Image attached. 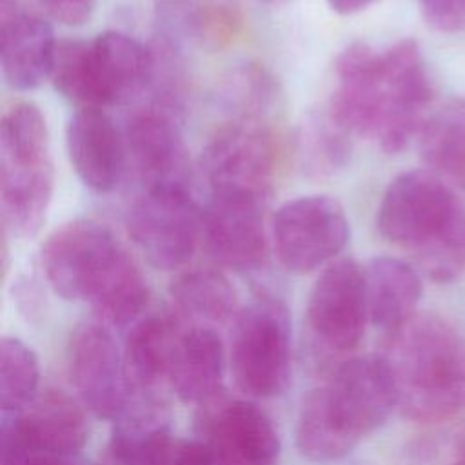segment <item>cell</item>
I'll return each instance as SVG.
<instances>
[{"mask_svg": "<svg viewBox=\"0 0 465 465\" xmlns=\"http://www.w3.org/2000/svg\"><path fill=\"white\" fill-rule=\"evenodd\" d=\"M40 263L58 296L87 302L98 316L131 311L147 289L131 252L107 225L94 220L56 227L42 245Z\"/></svg>", "mask_w": 465, "mask_h": 465, "instance_id": "1", "label": "cell"}, {"mask_svg": "<svg viewBox=\"0 0 465 465\" xmlns=\"http://www.w3.org/2000/svg\"><path fill=\"white\" fill-rule=\"evenodd\" d=\"M381 356L405 418L434 423L465 411V336L449 320L416 312L387 332Z\"/></svg>", "mask_w": 465, "mask_h": 465, "instance_id": "2", "label": "cell"}, {"mask_svg": "<svg viewBox=\"0 0 465 465\" xmlns=\"http://www.w3.org/2000/svg\"><path fill=\"white\" fill-rule=\"evenodd\" d=\"M378 229L412 251L432 282H450L465 265V211L432 171H407L389 183L378 207Z\"/></svg>", "mask_w": 465, "mask_h": 465, "instance_id": "3", "label": "cell"}, {"mask_svg": "<svg viewBox=\"0 0 465 465\" xmlns=\"http://www.w3.org/2000/svg\"><path fill=\"white\" fill-rule=\"evenodd\" d=\"M153 71L151 47L125 33L105 31L93 40L58 42L51 82L78 109H104L143 93Z\"/></svg>", "mask_w": 465, "mask_h": 465, "instance_id": "4", "label": "cell"}, {"mask_svg": "<svg viewBox=\"0 0 465 465\" xmlns=\"http://www.w3.org/2000/svg\"><path fill=\"white\" fill-rule=\"evenodd\" d=\"M54 189L49 129L40 107L16 102L0 122V209L4 232L35 236Z\"/></svg>", "mask_w": 465, "mask_h": 465, "instance_id": "5", "label": "cell"}, {"mask_svg": "<svg viewBox=\"0 0 465 465\" xmlns=\"http://www.w3.org/2000/svg\"><path fill=\"white\" fill-rule=\"evenodd\" d=\"M232 320L229 358L238 389L252 398L282 394L291 378V325L283 303L260 296Z\"/></svg>", "mask_w": 465, "mask_h": 465, "instance_id": "6", "label": "cell"}, {"mask_svg": "<svg viewBox=\"0 0 465 465\" xmlns=\"http://www.w3.org/2000/svg\"><path fill=\"white\" fill-rule=\"evenodd\" d=\"M276 162V138L267 122L231 120L207 143L202 154V171L211 194L267 203Z\"/></svg>", "mask_w": 465, "mask_h": 465, "instance_id": "7", "label": "cell"}, {"mask_svg": "<svg viewBox=\"0 0 465 465\" xmlns=\"http://www.w3.org/2000/svg\"><path fill=\"white\" fill-rule=\"evenodd\" d=\"M127 231L151 265L173 271L189 262L203 238V211L187 185L147 187L129 209Z\"/></svg>", "mask_w": 465, "mask_h": 465, "instance_id": "8", "label": "cell"}, {"mask_svg": "<svg viewBox=\"0 0 465 465\" xmlns=\"http://www.w3.org/2000/svg\"><path fill=\"white\" fill-rule=\"evenodd\" d=\"M349 240V220L341 203L327 194H307L285 202L272 218V245L280 263L294 274L327 267Z\"/></svg>", "mask_w": 465, "mask_h": 465, "instance_id": "9", "label": "cell"}, {"mask_svg": "<svg viewBox=\"0 0 465 465\" xmlns=\"http://www.w3.org/2000/svg\"><path fill=\"white\" fill-rule=\"evenodd\" d=\"M369 320L363 267L352 258H336L322 269L307 298L305 325L311 341L325 354L352 351Z\"/></svg>", "mask_w": 465, "mask_h": 465, "instance_id": "10", "label": "cell"}, {"mask_svg": "<svg viewBox=\"0 0 465 465\" xmlns=\"http://www.w3.org/2000/svg\"><path fill=\"white\" fill-rule=\"evenodd\" d=\"M200 409L198 440L216 465H272L278 460V430L256 403L220 392Z\"/></svg>", "mask_w": 465, "mask_h": 465, "instance_id": "11", "label": "cell"}, {"mask_svg": "<svg viewBox=\"0 0 465 465\" xmlns=\"http://www.w3.org/2000/svg\"><path fill=\"white\" fill-rule=\"evenodd\" d=\"M67 372L80 403L96 418L116 420L131 391L124 356L107 325L87 322L74 327L67 343Z\"/></svg>", "mask_w": 465, "mask_h": 465, "instance_id": "12", "label": "cell"}, {"mask_svg": "<svg viewBox=\"0 0 465 465\" xmlns=\"http://www.w3.org/2000/svg\"><path fill=\"white\" fill-rule=\"evenodd\" d=\"M323 389L334 414L358 440L381 427L398 409L396 383L381 354L341 361Z\"/></svg>", "mask_w": 465, "mask_h": 465, "instance_id": "13", "label": "cell"}, {"mask_svg": "<svg viewBox=\"0 0 465 465\" xmlns=\"http://www.w3.org/2000/svg\"><path fill=\"white\" fill-rule=\"evenodd\" d=\"M334 74L338 84L327 109L352 134L378 138L387 116L383 53L352 42L336 56Z\"/></svg>", "mask_w": 465, "mask_h": 465, "instance_id": "14", "label": "cell"}, {"mask_svg": "<svg viewBox=\"0 0 465 465\" xmlns=\"http://www.w3.org/2000/svg\"><path fill=\"white\" fill-rule=\"evenodd\" d=\"M387 116L378 134L389 154L403 151L423 127V109L432 98V84L418 44L403 38L383 51Z\"/></svg>", "mask_w": 465, "mask_h": 465, "instance_id": "15", "label": "cell"}, {"mask_svg": "<svg viewBox=\"0 0 465 465\" xmlns=\"http://www.w3.org/2000/svg\"><path fill=\"white\" fill-rule=\"evenodd\" d=\"M124 142L127 167L143 189L187 185V147L169 109L162 105L136 109L125 122Z\"/></svg>", "mask_w": 465, "mask_h": 465, "instance_id": "16", "label": "cell"}, {"mask_svg": "<svg viewBox=\"0 0 465 465\" xmlns=\"http://www.w3.org/2000/svg\"><path fill=\"white\" fill-rule=\"evenodd\" d=\"M263 202L211 194L203 211V242L222 267L236 272L256 271L267 256Z\"/></svg>", "mask_w": 465, "mask_h": 465, "instance_id": "17", "label": "cell"}, {"mask_svg": "<svg viewBox=\"0 0 465 465\" xmlns=\"http://www.w3.org/2000/svg\"><path fill=\"white\" fill-rule=\"evenodd\" d=\"M65 149L80 182L94 193L113 191L127 167L124 131L104 109H78L65 127Z\"/></svg>", "mask_w": 465, "mask_h": 465, "instance_id": "18", "label": "cell"}, {"mask_svg": "<svg viewBox=\"0 0 465 465\" xmlns=\"http://www.w3.org/2000/svg\"><path fill=\"white\" fill-rule=\"evenodd\" d=\"M0 64L7 85L33 91L51 78L56 38L51 24L36 13L13 11L2 16Z\"/></svg>", "mask_w": 465, "mask_h": 465, "instance_id": "19", "label": "cell"}, {"mask_svg": "<svg viewBox=\"0 0 465 465\" xmlns=\"http://www.w3.org/2000/svg\"><path fill=\"white\" fill-rule=\"evenodd\" d=\"M16 425L36 454L67 458L82 450L89 438V423L82 405L56 389H45L18 414Z\"/></svg>", "mask_w": 465, "mask_h": 465, "instance_id": "20", "label": "cell"}, {"mask_svg": "<svg viewBox=\"0 0 465 465\" xmlns=\"http://www.w3.org/2000/svg\"><path fill=\"white\" fill-rule=\"evenodd\" d=\"M223 343L211 325L180 327L173 347L169 387L185 403L203 405L222 392Z\"/></svg>", "mask_w": 465, "mask_h": 465, "instance_id": "21", "label": "cell"}, {"mask_svg": "<svg viewBox=\"0 0 465 465\" xmlns=\"http://www.w3.org/2000/svg\"><path fill=\"white\" fill-rule=\"evenodd\" d=\"M173 440L163 396L131 392L113 420L109 450L118 465H160Z\"/></svg>", "mask_w": 465, "mask_h": 465, "instance_id": "22", "label": "cell"}, {"mask_svg": "<svg viewBox=\"0 0 465 465\" xmlns=\"http://www.w3.org/2000/svg\"><path fill=\"white\" fill-rule=\"evenodd\" d=\"M154 9L167 36L205 51L232 45L245 22L240 0H156Z\"/></svg>", "mask_w": 465, "mask_h": 465, "instance_id": "23", "label": "cell"}, {"mask_svg": "<svg viewBox=\"0 0 465 465\" xmlns=\"http://www.w3.org/2000/svg\"><path fill=\"white\" fill-rule=\"evenodd\" d=\"M180 327L174 318L162 314L142 316L131 325L122 351L131 392L162 394L169 385L173 347Z\"/></svg>", "mask_w": 465, "mask_h": 465, "instance_id": "24", "label": "cell"}, {"mask_svg": "<svg viewBox=\"0 0 465 465\" xmlns=\"http://www.w3.org/2000/svg\"><path fill=\"white\" fill-rule=\"evenodd\" d=\"M369 320L385 332L416 314L421 298L418 271L392 256H376L363 267Z\"/></svg>", "mask_w": 465, "mask_h": 465, "instance_id": "25", "label": "cell"}, {"mask_svg": "<svg viewBox=\"0 0 465 465\" xmlns=\"http://www.w3.org/2000/svg\"><path fill=\"white\" fill-rule=\"evenodd\" d=\"M352 133L325 109L309 111L296 129V160L302 173L314 180L340 174L352 154Z\"/></svg>", "mask_w": 465, "mask_h": 465, "instance_id": "26", "label": "cell"}, {"mask_svg": "<svg viewBox=\"0 0 465 465\" xmlns=\"http://www.w3.org/2000/svg\"><path fill=\"white\" fill-rule=\"evenodd\" d=\"M171 298L178 312L196 325L222 323L238 314V294L229 278L214 269L180 272L171 283Z\"/></svg>", "mask_w": 465, "mask_h": 465, "instance_id": "27", "label": "cell"}, {"mask_svg": "<svg viewBox=\"0 0 465 465\" xmlns=\"http://www.w3.org/2000/svg\"><path fill=\"white\" fill-rule=\"evenodd\" d=\"M421 156L434 174L465 189V102H452L425 120Z\"/></svg>", "mask_w": 465, "mask_h": 465, "instance_id": "28", "label": "cell"}, {"mask_svg": "<svg viewBox=\"0 0 465 465\" xmlns=\"http://www.w3.org/2000/svg\"><path fill=\"white\" fill-rule=\"evenodd\" d=\"M220 102L232 120L267 122L280 107V85L260 64H240L220 84ZM269 124V122H267Z\"/></svg>", "mask_w": 465, "mask_h": 465, "instance_id": "29", "label": "cell"}, {"mask_svg": "<svg viewBox=\"0 0 465 465\" xmlns=\"http://www.w3.org/2000/svg\"><path fill=\"white\" fill-rule=\"evenodd\" d=\"M296 445L312 461L341 460L358 445L332 416L322 387L303 398L296 423Z\"/></svg>", "mask_w": 465, "mask_h": 465, "instance_id": "30", "label": "cell"}, {"mask_svg": "<svg viewBox=\"0 0 465 465\" xmlns=\"http://www.w3.org/2000/svg\"><path fill=\"white\" fill-rule=\"evenodd\" d=\"M40 369L36 354L18 338L0 341V407L4 414L22 412L38 394Z\"/></svg>", "mask_w": 465, "mask_h": 465, "instance_id": "31", "label": "cell"}, {"mask_svg": "<svg viewBox=\"0 0 465 465\" xmlns=\"http://www.w3.org/2000/svg\"><path fill=\"white\" fill-rule=\"evenodd\" d=\"M425 22L441 33L465 29V0H418Z\"/></svg>", "mask_w": 465, "mask_h": 465, "instance_id": "32", "label": "cell"}, {"mask_svg": "<svg viewBox=\"0 0 465 465\" xmlns=\"http://www.w3.org/2000/svg\"><path fill=\"white\" fill-rule=\"evenodd\" d=\"M160 465H216L207 447L196 440H173Z\"/></svg>", "mask_w": 465, "mask_h": 465, "instance_id": "33", "label": "cell"}, {"mask_svg": "<svg viewBox=\"0 0 465 465\" xmlns=\"http://www.w3.org/2000/svg\"><path fill=\"white\" fill-rule=\"evenodd\" d=\"M44 11L67 25H80L89 20L96 0H38Z\"/></svg>", "mask_w": 465, "mask_h": 465, "instance_id": "34", "label": "cell"}, {"mask_svg": "<svg viewBox=\"0 0 465 465\" xmlns=\"http://www.w3.org/2000/svg\"><path fill=\"white\" fill-rule=\"evenodd\" d=\"M378 0H327L329 7L338 13V15H354L360 13L363 9H367L369 5H372Z\"/></svg>", "mask_w": 465, "mask_h": 465, "instance_id": "35", "label": "cell"}, {"mask_svg": "<svg viewBox=\"0 0 465 465\" xmlns=\"http://www.w3.org/2000/svg\"><path fill=\"white\" fill-rule=\"evenodd\" d=\"M27 465H73L67 461V458H58V456H44V454H35Z\"/></svg>", "mask_w": 465, "mask_h": 465, "instance_id": "36", "label": "cell"}, {"mask_svg": "<svg viewBox=\"0 0 465 465\" xmlns=\"http://www.w3.org/2000/svg\"><path fill=\"white\" fill-rule=\"evenodd\" d=\"M0 11H2L0 16H7L9 13L16 11L15 9V0H0Z\"/></svg>", "mask_w": 465, "mask_h": 465, "instance_id": "37", "label": "cell"}, {"mask_svg": "<svg viewBox=\"0 0 465 465\" xmlns=\"http://www.w3.org/2000/svg\"><path fill=\"white\" fill-rule=\"evenodd\" d=\"M450 465H465V443H463L461 449L456 452V456H454V460H452Z\"/></svg>", "mask_w": 465, "mask_h": 465, "instance_id": "38", "label": "cell"}, {"mask_svg": "<svg viewBox=\"0 0 465 465\" xmlns=\"http://www.w3.org/2000/svg\"><path fill=\"white\" fill-rule=\"evenodd\" d=\"M262 2H267V4H278V2H283V0H262Z\"/></svg>", "mask_w": 465, "mask_h": 465, "instance_id": "39", "label": "cell"}]
</instances>
